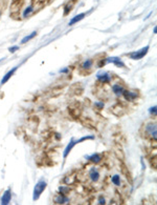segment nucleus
Segmentation results:
<instances>
[{
    "label": "nucleus",
    "mask_w": 157,
    "mask_h": 205,
    "mask_svg": "<svg viewBox=\"0 0 157 205\" xmlns=\"http://www.w3.org/2000/svg\"><path fill=\"white\" fill-rule=\"evenodd\" d=\"M107 63V61H106V58H104V59H99V62H97V67H103V66H105V64Z\"/></svg>",
    "instance_id": "35"
},
{
    "label": "nucleus",
    "mask_w": 157,
    "mask_h": 205,
    "mask_svg": "<svg viewBox=\"0 0 157 205\" xmlns=\"http://www.w3.org/2000/svg\"><path fill=\"white\" fill-rule=\"evenodd\" d=\"M153 33H154V34H156V33H157V26H154V29H153Z\"/></svg>",
    "instance_id": "41"
},
{
    "label": "nucleus",
    "mask_w": 157,
    "mask_h": 205,
    "mask_svg": "<svg viewBox=\"0 0 157 205\" xmlns=\"http://www.w3.org/2000/svg\"><path fill=\"white\" fill-rule=\"evenodd\" d=\"M113 152H114L115 157L117 158L119 161H125V159H126L125 152H123V150H122V147H120L119 144L116 143V145L113 147Z\"/></svg>",
    "instance_id": "13"
},
{
    "label": "nucleus",
    "mask_w": 157,
    "mask_h": 205,
    "mask_svg": "<svg viewBox=\"0 0 157 205\" xmlns=\"http://www.w3.org/2000/svg\"><path fill=\"white\" fill-rule=\"evenodd\" d=\"M23 3V0H13L12 1V8H19V6H20L21 4Z\"/></svg>",
    "instance_id": "33"
},
{
    "label": "nucleus",
    "mask_w": 157,
    "mask_h": 205,
    "mask_svg": "<svg viewBox=\"0 0 157 205\" xmlns=\"http://www.w3.org/2000/svg\"><path fill=\"white\" fill-rule=\"evenodd\" d=\"M156 110H157V107H156V105H154V106H153V107H151L150 108V114H151V115H154L155 117H156Z\"/></svg>",
    "instance_id": "37"
},
{
    "label": "nucleus",
    "mask_w": 157,
    "mask_h": 205,
    "mask_svg": "<svg viewBox=\"0 0 157 205\" xmlns=\"http://www.w3.org/2000/svg\"><path fill=\"white\" fill-rule=\"evenodd\" d=\"M99 177H101L99 171H97L95 167H92L91 169L89 171V178H90V180H91L92 182H97L99 180Z\"/></svg>",
    "instance_id": "18"
},
{
    "label": "nucleus",
    "mask_w": 157,
    "mask_h": 205,
    "mask_svg": "<svg viewBox=\"0 0 157 205\" xmlns=\"http://www.w3.org/2000/svg\"><path fill=\"white\" fill-rule=\"evenodd\" d=\"M150 162H151V166L153 169H156L157 167V162H156V155H154V157L151 158V160H150Z\"/></svg>",
    "instance_id": "34"
},
{
    "label": "nucleus",
    "mask_w": 157,
    "mask_h": 205,
    "mask_svg": "<svg viewBox=\"0 0 157 205\" xmlns=\"http://www.w3.org/2000/svg\"><path fill=\"white\" fill-rule=\"evenodd\" d=\"M111 182L114 184L115 186H120V177L119 175H114L111 178Z\"/></svg>",
    "instance_id": "30"
},
{
    "label": "nucleus",
    "mask_w": 157,
    "mask_h": 205,
    "mask_svg": "<svg viewBox=\"0 0 157 205\" xmlns=\"http://www.w3.org/2000/svg\"><path fill=\"white\" fill-rule=\"evenodd\" d=\"M85 16H86V14H85V13H81V14H78V15L74 16V17H73V18L71 19L70 21H69V23H68V25H69V26L74 25L76 23H78V21L83 20V19L85 18Z\"/></svg>",
    "instance_id": "22"
},
{
    "label": "nucleus",
    "mask_w": 157,
    "mask_h": 205,
    "mask_svg": "<svg viewBox=\"0 0 157 205\" xmlns=\"http://www.w3.org/2000/svg\"><path fill=\"white\" fill-rule=\"evenodd\" d=\"M27 122L29 123V125L31 126V127H36L38 126V124H39V118L38 117H29L28 120H27Z\"/></svg>",
    "instance_id": "26"
},
{
    "label": "nucleus",
    "mask_w": 157,
    "mask_h": 205,
    "mask_svg": "<svg viewBox=\"0 0 157 205\" xmlns=\"http://www.w3.org/2000/svg\"><path fill=\"white\" fill-rule=\"evenodd\" d=\"M71 187L69 185H61L59 187V194H65V196H68V194L71 192Z\"/></svg>",
    "instance_id": "24"
},
{
    "label": "nucleus",
    "mask_w": 157,
    "mask_h": 205,
    "mask_svg": "<svg viewBox=\"0 0 157 205\" xmlns=\"http://www.w3.org/2000/svg\"><path fill=\"white\" fill-rule=\"evenodd\" d=\"M113 140H114L115 143H117V144H126V142H127V139H126V136L123 134H115L113 135Z\"/></svg>",
    "instance_id": "20"
},
{
    "label": "nucleus",
    "mask_w": 157,
    "mask_h": 205,
    "mask_svg": "<svg viewBox=\"0 0 157 205\" xmlns=\"http://www.w3.org/2000/svg\"><path fill=\"white\" fill-rule=\"evenodd\" d=\"M42 137H43L45 140L51 139L52 137H53V131H52L51 129H48V131H43V135H42Z\"/></svg>",
    "instance_id": "29"
},
{
    "label": "nucleus",
    "mask_w": 157,
    "mask_h": 205,
    "mask_svg": "<svg viewBox=\"0 0 157 205\" xmlns=\"http://www.w3.org/2000/svg\"><path fill=\"white\" fill-rule=\"evenodd\" d=\"M17 68H18V66H15V67H13L10 72H8V73H6L4 76H3L2 80H1V84H2V85H3V84L6 83V82H8V80H10V79L13 77V75L16 73V71H17Z\"/></svg>",
    "instance_id": "21"
},
{
    "label": "nucleus",
    "mask_w": 157,
    "mask_h": 205,
    "mask_svg": "<svg viewBox=\"0 0 157 205\" xmlns=\"http://www.w3.org/2000/svg\"><path fill=\"white\" fill-rule=\"evenodd\" d=\"M93 106L95 107V110H102L103 108H104V106H105V103L103 102V101H97V102H94Z\"/></svg>",
    "instance_id": "31"
},
{
    "label": "nucleus",
    "mask_w": 157,
    "mask_h": 205,
    "mask_svg": "<svg viewBox=\"0 0 157 205\" xmlns=\"http://www.w3.org/2000/svg\"><path fill=\"white\" fill-rule=\"evenodd\" d=\"M68 114L71 118L74 119V120H78L81 118L82 115V108L81 107H71V106H68Z\"/></svg>",
    "instance_id": "10"
},
{
    "label": "nucleus",
    "mask_w": 157,
    "mask_h": 205,
    "mask_svg": "<svg viewBox=\"0 0 157 205\" xmlns=\"http://www.w3.org/2000/svg\"><path fill=\"white\" fill-rule=\"evenodd\" d=\"M74 0H72V1H69V2L67 3V4L64 6V16H67L69 15V13H70L71 11H72V8L73 5H74Z\"/></svg>",
    "instance_id": "25"
},
{
    "label": "nucleus",
    "mask_w": 157,
    "mask_h": 205,
    "mask_svg": "<svg viewBox=\"0 0 157 205\" xmlns=\"http://www.w3.org/2000/svg\"><path fill=\"white\" fill-rule=\"evenodd\" d=\"M37 34H38V33H37L36 31H35V32H33V33H31V34H29V35H27V36H25V37H24L23 39L21 40V43H22V44H24V43H26V42H28L29 40L34 39L35 37L37 36Z\"/></svg>",
    "instance_id": "28"
},
{
    "label": "nucleus",
    "mask_w": 157,
    "mask_h": 205,
    "mask_svg": "<svg viewBox=\"0 0 157 205\" xmlns=\"http://www.w3.org/2000/svg\"><path fill=\"white\" fill-rule=\"evenodd\" d=\"M122 95H123L124 98H125L127 101H129V102H132V101H134V100L139 97L138 92H136V91H129V89H124V92Z\"/></svg>",
    "instance_id": "7"
},
{
    "label": "nucleus",
    "mask_w": 157,
    "mask_h": 205,
    "mask_svg": "<svg viewBox=\"0 0 157 205\" xmlns=\"http://www.w3.org/2000/svg\"><path fill=\"white\" fill-rule=\"evenodd\" d=\"M60 73L61 74H69V67H65V68H63V70H60Z\"/></svg>",
    "instance_id": "39"
},
{
    "label": "nucleus",
    "mask_w": 157,
    "mask_h": 205,
    "mask_svg": "<svg viewBox=\"0 0 157 205\" xmlns=\"http://www.w3.org/2000/svg\"><path fill=\"white\" fill-rule=\"evenodd\" d=\"M76 144H78V140L73 139V138H72V139L70 140V142L68 143L67 146H66V148L64 150V152H63V158H64V159H66V158H67V156L69 155V152H70L71 150H72V148H73L74 146H76Z\"/></svg>",
    "instance_id": "14"
},
{
    "label": "nucleus",
    "mask_w": 157,
    "mask_h": 205,
    "mask_svg": "<svg viewBox=\"0 0 157 205\" xmlns=\"http://www.w3.org/2000/svg\"><path fill=\"white\" fill-rule=\"evenodd\" d=\"M36 165L38 167H49L55 165V163L52 162V159L46 152H42L36 158Z\"/></svg>",
    "instance_id": "1"
},
{
    "label": "nucleus",
    "mask_w": 157,
    "mask_h": 205,
    "mask_svg": "<svg viewBox=\"0 0 157 205\" xmlns=\"http://www.w3.org/2000/svg\"><path fill=\"white\" fill-rule=\"evenodd\" d=\"M12 200V190L10 188L6 189L4 192V194H2V198H1V204L2 205H8Z\"/></svg>",
    "instance_id": "17"
},
{
    "label": "nucleus",
    "mask_w": 157,
    "mask_h": 205,
    "mask_svg": "<svg viewBox=\"0 0 157 205\" xmlns=\"http://www.w3.org/2000/svg\"><path fill=\"white\" fill-rule=\"evenodd\" d=\"M39 1H40V2H44L45 0H39Z\"/></svg>",
    "instance_id": "42"
},
{
    "label": "nucleus",
    "mask_w": 157,
    "mask_h": 205,
    "mask_svg": "<svg viewBox=\"0 0 157 205\" xmlns=\"http://www.w3.org/2000/svg\"><path fill=\"white\" fill-rule=\"evenodd\" d=\"M85 158H86L87 160H88L90 163H93V164H99V163H101L103 161L104 156L101 155V154H99V152H94V154H92V155H90V156H86Z\"/></svg>",
    "instance_id": "11"
},
{
    "label": "nucleus",
    "mask_w": 157,
    "mask_h": 205,
    "mask_svg": "<svg viewBox=\"0 0 157 205\" xmlns=\"http://www.w3.org/2000/svg\"><path fill=\"white\" fill-rule=\"evenodd\" d=\"M92 65H93V60L88 59V60L84 61L83 64H82V66H81V68L82 70H90V68L92 67Z\"/></svg>",
    "instance_id": "27"
},
{
    "label": "nucleus",
    "mask_w": 157,
    "mask_h": 205,
    "mask_svg": "<svg viewBox=\"0 0 157 205\" xmlns=\"http://www.w3.org/2000/svg\"><path fill=\"white\" fill-rule=\"evenodd\" d=\"M18 50H19V46H18V45H14V46H10V48H8V52L13 54V53H15L16 51H18Z\"/></svg>",
    "instance_id": "36"
},
{
    "label": "nucleus",
    "mask_w": 157,
    "mask_h": 205,
    "mask_svg": "<svg viewBox=\"0 0 157 205\" xmlns=\"http://www.w3.org/2000/svg\"><path fill=\"white\" fill-rule=\"evenodd\" d=\"M149 50H150V46L147 45V46L142 47V48L139 51H134V52H132V53H129V54H127V56H129V58L132 59V60H140V59H142V58L148 54Z\"/></svg>",
    "instance_id": "3"
},
{
    "label": "nucleus",
    "mask_w": 157,
    "mask_h": 205,
    "mask_svg": "<svg viewBox=\"0 0 157 205\" xmlns=\"http://www.w3.org/2000/svg\"><path fill=\"white\" fill-rule=\"evenodd\" d=\"M63 182L66 184V185H74V184L78 182V180H76V171H74L73 173V175H71V173H68V175H66L65 178L63 179Z\"/></svg>",
    "instance_id": "12"
},
{
    "label": "nucleus",
    "mask_w": 157,
    "mask_h": 205,
    "mask_svg": "<svg viewBox=\"0 0 157 205\" xmlns=\"http://www.w3.org/2000/svg\"><path fill=\"white\" fill-rule=\"evenodd\" d=\"M97 81L102 84H108L111 82V76H110V74L106 73V72H99V73H97Z\"/></svg>",
    "instance_id": "9"
},
{
    "label": "nucleus",
    "mask_w": 157,
    "mask_h": 205,
    "mask_svg": "<svg viewBox=\"0 0 157 205\" xmlns=\"http://www.w3.org/2000/svg\"><path fill=\"white\" fill-rule=\"evenodd\" d=\"M111 110V113L113 114L116 117H123L124 115L126 114V108L123 104L120 102H116L112 107L110 108Z\"/></svg>",
    "instance_id": "5"
},
{
    "label": "nucleus",
    "mask_w": 157,
    "mask_h": 205,
    "mask_svg": "<svg viewBox=\"0 0 157 205\" xmlns=\"http://www.w3.org/2000/svg\"><path fill=\"white\" fill-rule=\"evenodd\" d=\"M81 123L83 124L85 127L87 128H90V129H97L95 127V123H94V121L90 118H84V119H81Z\"/></svg>",
    "instance_id": "19"
},
{
    "label": "nucleus",
    "mask_w": 157,
    "mask_h": 205,
    "mask_svg": "<svg viewBox=\"0 0 157 205\" xmlns=\"http://www.w3.org/2000/svg\"><path fill=\"white\" fill-rule=\"evenodd\" d=\"M124 89H125V87L119 83H115L112 85V92L114 93L116 96H120V95L123 94Z\"/></svg>",
    "instance_id": "23"
},
{
    "label": "nucleus",
    "mask_w": 157,
    "mask_h": 205,
    "mask_svg": "<svg viewBox=\"0 0 157 205\" xmlns=\"http://www.w3.org/2000/svg\"><path fill=\"white\" fill-rule=\"evenodd\" d=\"M106 61L107 62H111L113 63L115 66H117V67H125V63L122 61L119 57H109V58H106Z\"/></svg>",
    "instance_id": "16"
},
{
    "label": "nucleus",
    "mask_w": 157,
    "mask_h": 205,
    "mask_svg": "<svg viewBox=\"0 0 157 205\" xmlns=\"http://www.w3.org/2000/svg\"><path fill=\"white\" fill-rule=\"evenodd\" d=\"M33 11H34V6H33V5L27 6V8H26L25 10H24V12H23V17H24V18H26V17H27V16H28L29 14L33 12Z\"/></svg>",
    "instance_id": "32"
},
{
    "label": "nucleus",
    "mask_w": 157,
    "mask_h": 205,
    "mask_svg": "<svg viewBox=\"0 0 157 205\" xmlns=\"http://www.w3.org/2000/svg\"><path fill=\"white\" fill-rule=\"evenodd\" d=\"M84 92L83 86L81 85V83H74L69 87V93L70 96H81Z\"/></svg>",
    "instance_id": "8"
},
{
    "label": "nucleus",
    "mask_w": 157,
    "mask_h": 205,
    "mask_svg": "<svg viewBox=\"0 0 157 205\" xmlns=\"http://www.w3.org/2000/svg\"><path fill=\"white\" fill-rule=\"evenodd\" d=\"M119 171L122 173L124 177H125L127 180H128L129 184H132L133 183V178H132V173H131L130 169L128 168L127 164H126L124 161H119Z\"/></svg>",
    "instance_id": "4"
},
{
    "label": "nucleus",
    "mask_w": 157,
    "mask_h": 205,
    "mask_svg": "<svg viewBox=\"0 0 157 205\" xmlns=\"http://www.w3.org/2000/svg\"><path fill=\"white\" fill-rule=\"evenodd\" d=\"M53 137H55L57 140H61V138H62V136H61L59 133H53Z\"/></svg>",
    "instance_id": "40"
},
{
    "label": "nucleus",
    "mask_w": 157,
    "mask_h": 205,
    "mask_svg": "<svg viewBox=\"0 0 157 205\" xmlns=\"http://www.w3.org/2000/svg\"><path fill=\"white\" fill-rule=\"evenodd\" d=\"M106 203V200H105V198L103 197V196H99V204H105Z\"/></svg>",
    "instance_id": "38"
},
{
    "label": "nucleus",
    "mask_w": 157,
    "mask_h": 205,
    "mask_svg": "<svg viewBox=\"0 0 157 205\" xmlns=\"http://www.w3.org/2000/svg\"><path fill=\"white\" fill-rule=\"evenodd\" d=\"M144 133H146L147 136H149L151 139L156 140V134H157L156 123H149V124H147L146 127H144Z\"/></svg>",
    "instance_id": "6"
},
{
    "label": "nucleus",
    "mask_w": 157,
    "mask_h": 205,
    "mask_svg": "<svg viewBox=\"0 0 157 205\" xmlns=\"http://www.w3.org/2000/svg\"><path fill=\"white\" fill-rule=\"evenodd\" d=\"M46 187H47V183L44 179H41V180H39V181L37 182L36 185H35V188H34V196H33L34 201L39 199L42 192L46 189Z\"/></svg>",
    "instance_id": "2"
},
{
    "label": "nucleus",
    "mask_w": 157,
    "mask_h": 205,
    "mask_svg": "<svg viewBox=\"0 0 157 205\" xmlns=\"http://www.w3.org/2000/svg\"><path fill=\"white\" fill-rule=\"evenodd\" d=\"M69 198L65 194H57L55 198H53V203L55 204H66V203H69Z\"/></svg>",
    "instance_id": "15"
}]
</instances>
